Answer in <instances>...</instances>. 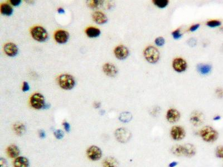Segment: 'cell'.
Wrapping results in <instances>:
<instances>
[{"label": "cell", "mask_w": 223, "mask_h": 167, "mask_svg": "<svg viewBox=\"0 0 223 167\" xmlns=\"http://www.w3.org/2000/svg\"><path fill=\"white\" fill-rule=\"evenodd\" d=\"M200 134L203 140L206 142H213L218 138L217 131L209 126L204 127L200 131Z\"/></svg>", "instance_id": "obj_1"}, {"label": "cell", "mask_w": 223, "mask_h": 167, "mask_svg": "<svg viewBox=\"0 0 223 167\" xmlns=\"http://www.w3.org/2000/svg\"><path fill=\"white\" fill-rule=\"evenodd\" d=\"M145 59L150 64H156L160 59V54L157 48L150 46L146 48L144 52Z\"/></svg>", "instance_id": "obj_2"}, {"label": "cell", "mask_w": 223, "mask_h": 167, "mask_svg": "<svg viewBox=\"0 0 223 167\" xmlns=\"http://www.w3.org/2000/svg\"><path fill=\"white\" fill-rule=\"evenodd\" d=\"M58 82L62 89L71 90L75 85V80L72 75L69 74H62L58 78Z\"/></svg>", "instance_id": "obj_3"}, {"label": "cell", "mask_w": 223, "mask_h": 167, "mask_svg": "<svg viewBox=\"0 0 223 167\" xmlns=\"http://www.w3.org/2000/svg\"><path fill=\"white\" fill-rule=\"evenodd\" d=\"M31 35L33 39L39 42H44L48 39V33L42 26H35L31 30Z\"/></svg>", "instance_id": "obj_4"}, {"label": "cell", "mask_w": 223, "mask_h": 167, "mask_svg": "<svg viewBox=\"0 0 223 167\" xmlns=\"http://www.w3.org/2000/svg\"><path fill=\"white\" fill-rule=\"evenodd\" d=\"M115 137L119 142L125 143L131 139L132 134L127 129L120 128L117 129L115 131Z\"/></svg>", "instance_id": "obj_5"}, {"label": "cell", "mask_w": 223, "mask_h": 167, "mask_svg": "<svg viewBox=\"0 0 223 167\" xmlns=\"http://www.w3.org/2000/svg\"><path fill=\"white\" fill-rule=\"evenodd\" d=\"M30 104L31 106L35 109H44L46 102H45V98L42 94L35 93L31 98Z\"/></svg>", "instance_id": "obj_6"}, {"label": "cell", "mask_w": 223, "mask_h": 167, "mask_svg": "<svg viewBox=\"0 0 223 167\" xmlns=\"http://www.w3.org/2000/svg\"><path fill=\"white\" fill-rule=\"evenodd\" d=\"M87 154L88 157L93 161H96L100 159L102 155L101 149L98 147L93 145L90 147L87 151Z\"/></svg>", "instance_id": "obj_7"}, {"label": "cell", "mask_w": 223, "mask_h": 167, "mask_svg": "<svg viewBox=\"0 0 223 167\" xmlns=\"http://www.w3.org/2000/svg\"><path fill=\"white\" fill-rule=\"evenodd\" d=\"M205 120V116L203 113L195 110L190 115V121L191 123L194 126H198L202 125Z\"/></svg>", "instance_id": "obj_8"}, {"label": "cell", "mask_w": 223, "mask_h": 167, "mask_svg": "<svg viewBox=\"0 0 223 167\" xmlns=\"http://www.w3.org/2000/svg\"><path fill=\"white\" fill-rule=\"evenodd\" d=\"M172 67L177 72H185L187 67L186 61L181 58H176L172 61Z\"/></svg>", "instance_id": "obj_9"}, {"label": "cell", "mask_w": 223, "mask_h": 167, "mask_svg": "<svg viewBox=\"0 0 223 167\" xmlns=\"http://www.w3.org/2000/svg\"><path fill=\"white\" fill-rule=\"evenodd\" d=\"M114 54L115 57L119 60H125L128 56L129 52L127 47L123 45H120L115 48Z\"/></svg>", "instance_id": "obj_10"}, {"label": "cell", "mask_w": 223, "mask_h": 167, "mask_svg": "<svg viewBox=\"0 0 223 167\" xmlns=\"http://www.w3.org/2000/svg\"><path fill=\"white\" fill-rule=\"evenodd\" d=\"M171 135L175 140H180L185 136V129L181 126H173L171 130Z\"/></svg>", "instance_id": "obj_11"}, {"label": "cell", "mask_w": 223, "mask_h": 167, "mask_svg": "<svg viewBox=\"0 0 223 167\" xmlns=\"http://www.w3.org/2000/svg\"><path fill=\"white\" fill-rule=\"evenodd\" d=\"M69 34L65 30H58L55 33L54 38L55 41L59 44H65L69 40Z\"/></svg>", "instance_id": "obj_12"}, {"label": "cell", "mask_w": 223, "mask_h": 167, "mask_svg": "<svg viewBox=\"0 0 223 167\" xmlns=\"http://www.w3.org/2000/svg\"><path fill=\"white\" fill-rule=\"evenodd\" d=\"M180 118V112L175 109H170L166 113V119L170 123H175Z\"/></svg>", "instance_id": "obj_13"}, {"label": "cell", "mask_w": 223, "mask_h": 167, "mask_svg": "<svg viewBox=\"0 0 223 167\" xmlns=\"http://www.w3.org/2000/svg\"><path fill=\"white\" fill-rule=\"evenodd\" d=\"M103 70L104 72L109 77L114 78L118 74V69L114 65L106 63L103 66Z\"/></svg>", "instance_id": "obj_14"}, {"label": "cell", "mask_w": 223, "mask_h": 167, "mask_svg": "<svg viewBox=\"0 0 223 167\" xmlns=\"http://www.w3.org/2000/svg\"><path fill=\"white\" fill-rule=\"evenodd\" d=\"M4 49L6 55L10 57H14L18 54V46L12 42L7 43L4 46Z\"/></svg>", "instance_id": "obj_15"}, {"label": "cell", "mask_w": 223, "mask_h": 167, "mask_svg": "<svg viewBox=\"0 0 223 167\" xmlns=\"http://www.w3.org/2000/svg\"><path fill=\"white\" fill-rule=\"evenodd\" d=\"M92 18L96 24L103 25L108 21V18L106 15L102 12L96 11L92 14Z\"/></svg>", "instance_id": "obj_16"}, {"label": "cell", "mask_w": 223, "mask_h": 167, "mask_svg": "<svg viewBox=\"0 0 223 167\" xmlns=\"http://www.w3.org/2000/svg\"><path fill=\"white\" fill-rule=\"evenodd\" d=\"M7 153L10 158H18L20 153V150L18 147L15 144L10 145L7 148Z\"/></svg>", "instance_id": "obj_17"}, {"label": "cell", "mask_w": 223, "mask_h": 167, "mask_svg": "<svg viewBox=\"0 0 223 167\" xmlns=\"http://www.w3.org/2000/svg\"><path fill=\"white\" fill-rule=\"evenodd\" d=\"M14 167H29V161L25 156H18L13 162Z\"/></svg>", "instance_id": "obj_18"}, {"label": "cell", "mask_w": 223, "mask_h": 167, "mask_svg": "<svg viewBox=\"0 0 223 167\" xmlns=\"http://www.w3.org/2000/svg\"><path fill=\"white\" fill-rule=\"evenodd\" d=\"M196 69L200 74L207 75L211 72L212 67L210 64H199L197 65Z\"/></svg>", "instance_id": "obj_19"}, {"label": "cell", "mask_w": 223, "mask_h": 167, "mask_svg": "<svg viewBox=\"0 0 223 167\" xmlns=\"http://www.w3.org/2000/svg\"><path fill=\"white\" fill-rule=\"evenodd\" d=\"M103 167H118V162L113 157L106 158L103 162Z\"/></svg>", "instance_id": "obj_20"}, {"label": "cell", "mask_w": 223, "mask_h": 167, "mask_svg": "<svg viewBox=\"0 0 223 167\" xmlns=\"http://www.w3.org/2000/svg\"><path fill=\"white\" fill-rule=\"evenodd\" d=\"M85 32L87 36L91 38L97 37L101 35L100 30L98 28L94 27H90L87 28Z\"/></svg>", "instance_id": "obj_21"}, {"label": "cell", "mask_w": 223, "mask_h": 167, "mask_svg": "<svg viewBox=\"0 0 223 167\" xmlns=\"http://www.w3.org/2000/svg\"><path fill=\"white\" fill-rule=\"evenodd\" d=\"M13 130L16 134L18 135H22L24 134L26 131V128L24 124L22 123H16L13 125Z\"/></svg>", "instance_id": "obj_22"}, {"label": "cell", "mask_w": 223, "mask_h": 167, "mask_svg": "<svg viewBox=\"0 0 223 167\" xmlns=\"http://www.w3.org/2000/svg\"><path fill=\"white\" fill-rule=\"evenodd\" d=\"M171 152L172 154L177 156H182V155H185V150L184 146L180 145H175L172 149Z\"/></svg>", "instance_id": "obj_23"}, {"label": "cell", "mask_w": 223, "mask_h": 167, "mask_svg": "<svg viewBox=\"0 0 223 167\" xmlns=\"http://www.w3.org/2000/svg\"><path fill=\"white\" fill-rule=\"evenodd\" d=\"M1 12L2 15L6 16H11L13 13L12 7L6 4H3L1 5Z\"/></svg>", "instance_id": "obj_24"}, {"label": "cell", "mask_w": 223, "mask_h": 167, "mask_svg": "<svg viewBox=\"0 0 223 167\" xmlns=\"http://www.w3.org/2000/svg\"><path fill=\"white\" fill-rule=\"evenodd\" d=\"M184 146L185 150V156L188 157H191L195 155L196 153V149L193 144H186Z\"/></svg>", "instance_id": "obj_25"}, {"label": "cell", "mask_w": 223, "mask_h": 167, "mask_svg": "<svg viewBox=\"0 0 223 167\" xmlns=\"http://www.w3.org/2000/svg\"><path fill=\"white\" fill-rule=\"evenodd\" d=\"M132 118V115L129 112H123L119 116V120L123 123H128Z\"/></svg>", "instance_id": "obj_26"}, {"label": "cell", "mask_w": 223, "mask_h": 167, "mask_svg": "<svg viewBox=\"0 0 223 167\" xmlns=\"http://www.w3.org/2000/svg\"><path fill=\"white\" fill-rule=\"evenodd\" d=\"M153 4L157 7L163 8L169 5V0H153Z\"/></svg>", "instance_id": "obj_27"}, {"label": "cell", "mask_w": 223, "mask_h": 167, "mask_svg": "<svg viewBox=\"0 0 223 167\" xmlns=\"http://www.w3.org/2000/svg\"><path fill=\"white\" fill-rule=\"evenodd\" d=\"M103 1H98V0H89L87 1V5L90 8H97L98 6H100L103 4Z\"/></svg>", "instance_id": "obj_28"}, {"label": "cell", "mask_w": 223, "mask_h": 167, "mask_svg": "<svg viewBox=\"0 0 223 167\" xmlns=\"http://www.w3.org/2000/svg\"><path fill=\"white\" fill-rule=\"evenodd\" d=\"M206 25L210 27L214 28V27H217L220 26L222 25V22L221 21L218 20H210L207 22Z\"/></svg>", "instance_id": "obj_29"}, {"label": "cell", "mask_w": 223, "mask_h": 167, "mask_svg": "<svg viewBox=\"0 0 223 167\" xmlns=\"http://www.w3.org/2000/svg\"><path fill=\"white\" fill-rule=\"evenodd\" d=\"M155 44L158 46H163L165 44V40L163 37H158L155 40Z\"/></svg>", "instance_id": "obj_30"}, {"label": "cell", "mask_w": 223, "mask_h": 167, "mask_svg": "<svg viewBox=\"0 0 223 167\" xmlns=\"http://www.w3.org/2000/svg\"><path fill=\"white\" fill-rule=\"evenodd\" d=\"M54 134L55 137L57 139H59V140L62 139L64 137V132L61 129L56 130L54 132Z\"/></svg>", "instance_id": "obj_31"}, {"label": "cell", "mask_w": 223, "mask_h": 167, "mask_svg": "<svg viewBox=\"0 0 223 167\" xmlns=\"http://www.w3.org/2000/svg\"><path fill=\"white\" fill-rule=\"evenodd\" d=\"M172 35L173 36L174 39L177 40L181 38L182 36V34H181L180 29H177L172 32Z\"/></svg>", "instance_id": "obj_32"}, {"label": "cell", "mask_w": 223, "mask_h": 167, "mask_svg": "<svg viewBox=\"0 0 223 167\" xmlns=\"http://www.w3.org/2000/svg\"><path fill=\"white\" fill-rule=\"evenodd\" d=\"M216 155L218 158H223V146H218L216 149Z\"/></svg>", "instance_id": "obj_33"}, {"label": "cell", "mask_w": 223, "mask_h": 167, "mask_svg": "<svg viewBox=\"0 0 223 167\" xmlns=\"http://www.w3.org/2000/svg\"><path fill=\"white\" fill-rule=\"evenodd\" d=\"M187 44L190 47H194L196 45L197 41L195 38H191L187 41Z\"/></svg>", "instance_id": "obj_34"}, {"label": "cell", "mask_w": 223, "mask_h": 167, "mask_svg": "<svg viewBox=\"0 0 223 167\" xmlns=\"http://www.w3.org/2000/svg\"><path fill=\"white\" fill-rule=\"evenodd\" d=\"M0 167H8L7 161L4 158H0Z\"/></svg>", "instance_id": "obj_35"}, {"label": "cell", "mask_w": 223, "mask_h": 167, "mask_svg": "<svg viewBox=\"0 0 223 167\" xmlns=\"http://www.w3.org/2000/svg\"><path fill=\"white\" fill-rule=\"evenodd\" d=\"M63 124L64 129L65 130V131L66 132L69 133L70 131V130H71V127H70V124L68 122H67V121H64Z\"/></svg>", "instance_id": "obj_36"}, {"label": "cell", "mask_w": 223, "mask_h": 167, "mask_svg": "<svg viewBox=\"0 0 223 167\" xmlns=\"http://www.w3.org/2000/svg\"><path fill=\"white\" fill-rule=\"evenodd\" d=\"M29 90H30V86H29V84L26 81H24V84H23V91H24V92L28 91Z\"/></svg>", "instance_id": "obj_37"}, {"label": "cell", "mask_w": 223, "mask_h": 167, "mask_svg": "<svg viewBox=\"0 0 223 167\" xmlns=\"http://www.w3.org/2000/svg\"><path fill=\"white\" fill-rule=\"evenodd\" d=\"M199 27H200V24H195L190 27V28L189 29V31L191 32L195 31L196 30H197L199 29Z\"/></svg>", "instance_id": "obj_38"}, {"label": "cell", "mask_w": 223, "mask_h": 167, "mask_svg": "<svg viewBox=\"0 0 223 167\" xmlns=\"http://www.w3.org/2000/svg\"><path fill=\"white\" fill-rule=\"evenodd\" d=\"M21 0H11L10 2L13 6H18L21 4Z\"/></svg>", "instance_id": "obj_39"}, {"label": "cell", "mask_w": 223, "mask_h": 167, "mask_svg": "<svg viewBox=\"0 0 223 167\" xmlns=\"http://www.w3.org/2000/svg\"><path fill=\"white\" fill-rule=\"evenodd\" d=\"M216 94L219 97L222 98L223 96V90L221 88H217L216 90Z\"/></svg>", "instance_id": "obj_40"}, {"label": "cell", "mask_w": 223, "mask_h": 167, "mask_svg": "<svg viewBox=\"0 0 223 167\" xmlns=\"http://www.w3.org/2000/svg\"><path fill=\"white\" fill-rule=\"evenodd\" d=\"M39 135L40 138H41L42 139H44L46 137V133L45 131H42V130H40L39 131Z\"/></svg>", "instance_id": "obj_41"}, {"label": "cell", "mask_w": 223, "mask_h": 167, "mask_svg": "<svg viewBox=\"0 0 223 167\" xmlns=\"http://www.w3.org/2000/svg\"><path fill=\"white\" fill-rule=\"evenodd\" d=\"M94 107L96 108V109H98V108H99L101 107V103L99 102H96L94 104Z\"/></svg>", "instance_id": "obj_42"}, {"label": "cell", "mask_w": 223, "mask_h": 167, "mask_svg": "<svg viewBox=\"0 0 223 167\" xmlns=\"http://www.w3.org/2000/svg\"><path fill=\"white\" fill-rule=\"evenodd\" d=\"M177 164V163L176 162V161H174V162H172L169 165V167H175V166H176Z\"/></svg>", "instance_id": "obj_43"}, {"label": "cell", "mask_w": 223, "mask_h": 167, "mask_svg": "<svg viewBox=\"0 0 223 167\" xmlns=\"http://www.w3.org/2000/svg\"><path fill=\"white\" fill-rule=\"evenodd\" d=\"M58 12L60 14H62V13H65V10L63 8H59L58 10Z\"/></svg>", "instance_id": "obj_44"}, {"label": "cell", "mask_w": 223, "mask_h": 167, "mask_svg": "<svg viewBox=\"0 0 223 167\" xmlns=\"http://www.w3.org/2000/svg\"><path fill=\"white\" fill-rule=\"evenodd\" d=\"M49 107H50V104H46H46H45V107H44V109H49Z\"/></svg>", "instance_id": "obj_45"}, {"label": "cell", "mask_w": 223, "mask_h": 167, "mask_svg": "<svg viewBox=\"0 0 223 167\" xmlns=\"http://www.w3.org/2000/svg\"><path fill=\"white\" fill-rule=\"evenodd\" d=\"M219 119H220V116H219V115L216 116H215V117L214 118V120H218Z\"/></svg>", "instance_id": "obj_46"}]
</instances>
